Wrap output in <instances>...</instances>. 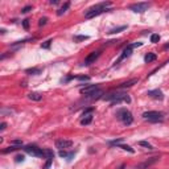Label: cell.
I'll return each mask as SVG.
<instances>
[{
  "mask_svg": "<svg viewBox=\"0 0 169 169\" xmlns=\"http://www.w3.org/2000/svg\"><path fill=\"white\" fill-rule=\"evenodd\" d=\"M77 79H79V81H89L90 78L89 77H75Z\"/></svg>",
  "mask_w": 169,
  "mask_h": 169,
  "instance_id": "obj_33",
  "label": "cell"
},
{
  "mask_svg": "<svg viewBox=\"0 0 169 169\" xmlns=\"http://www.w3.org/2000/svg\"><path fill=\"white\" fill-rule=\"evenodd\" d=\"M28 98H29L31 100H36V102H38V100L42 99V95L41 94H38V93H29L28 94Z\"/></svg>",
  "mask_w": 169,
  "mask_h": 169,
  "instance_id": "obj_15",
  "label": "cell"
},
{
  "mask_svg": "<svg viewBox=\"0 0 169 169\" xmlns=\"http://www.w3.org/2000/svg\"><path fill=\"white\" fill-rule=\"evenodd\" d=\"M100 53L99 52H91L89 55H87L86 58H85V61H83V65L85 66H90L91 63H94L95 61L98 59V57H99Z\"/></svg>",
  "mask_w": 169,
  "mask_h": 169,
  "instance_id": "obj_10",
  "label": "cell"
},
{
  "mask_svg": "<svg viewBox=\"0 0 169 169\" xmlns=\"http://www.w3.org/2000/svg\"><path fill=\"white\" fill-rule=\"evenodd\" d=\"M138 82H139V79L134 78V79H130V81H127V82L120 83V85L118 86V89H126V87H131V86H134V85H136Z\"/></svg>",
  "mask_w": 169,
  "mask_h": 169,
  "instance_id": "obj_14",
  "label": "cell"
},
{
  "mask_svg": "<svg viewBox=\"0 0 169 169\" xmlns=\"http://www.w3.org/2000/svg\"><path fill=\"white\" fill-rule=\"evenodd\" d=\"M143 119L149 123H159L164 120V114L160 111H147L143 114Z\"/></svg>",
  "mask_w": 169,
  "mask_h": 169,
  "instance_id": "obj_3",
  "label": "cell"
},
{
  "mask_svg": "<svg viewBox=\"0 0 169 169\" xmlns=\"http://www.w3.org/2000/svg\"><path fill=\"white\" fill-rule=\"evenodd\" d=\"M93 114H94V108L90 107V108H86L82 114V119H81V124L82 126H87L93 122Z\"/></svg>",
  "mask_w": 169,
  "mask_h": 169,
  "instance_id": "obj_6",
  "label": "cell"
},
{
  "mask_svg": "<svg viewBox=\"0 0 169 169\" xmlns=\"http://www.w3.org/2000/svg\"><path fill=\"white\" fill-rule=\"evenodd\" d=\"M156 58H157V55H156L155 54V53H148V54H147V55H145V57H144V61H145V62H153V61H155V59Z\"/></svg>",
  "mask_w": 169,
  "mask_h": 169,
  "instance_id": "obj_17",
  "label": "cell"
},
{
  "mask_svg": "<svg viewBox=\"0 0 169 169\" xmlns=\"http://www.w3.org/2000/svg\"><path fill=\"white\" fill-rule=\"evenodd\" d=\"M116 118L119 120L126 126H130L132 124V122H134V116L127 108H122V110H118L116 111Z\"/></svg>",
  "mask_w": 169,
  "mask_h": 169,
  "instance_id": "obj_4",
  "label": "cell"
},
{
  "mask_svg": "<svg viewBox=\"0 0 169 169\" xmlns=\"http://www.w3.org/2000/svg\"><path fill=\"white\" fill-rule=\"evenodd\" d=\"M83 40H89V36H75V37H74V41L75 42L83 41Z\"/></svg>",
  "mask_w": 169,
  "mask_h": 169,
  "instance_id": "obj_23",
  "label": "cell"
},
{
  "mask_svg": "<svg viewBox=\"0 0 169 169\" xmlns=\"http://www.w3.org/2000/svg\"><path fill=\"white\" fill-rule=\"evenodd\" d=\"M139 145H142V147H145V148H148V149H153V147H152V145L149 144L148 142H139Z\"/></svg>",
  "mask_w": 169,
  "mask_h": 169,
  "instance_id": "obj_25",
  "label": "cell"
},
{
  "mask_svg": "<svg viewBox=\"0 0 169 169\" xmlns=\"http://www.w3.org/2000/svg\"><path fill=\"white\" fill-rule=\"evenodd\" d=\"M31 9H32V5H27V7H24L21 9V13H28Z\"/></svg>",
  "mask_w": 169,
  "mask_h": 169,
  "instance_id": "obj_26",
  "label": "cell"
},
{
  "mask_svg": "<svg viewBox=\"0 0 169 169\" xmlns=\"http://www.w3.org/2000/svg\"><path fill=\"white\" fill-rule=\"evenodd\" d=\"M57 3H58L57 0H50V4H57Z\"/></svg>",
  "mask_w": 169,
  "mask_h": 169,
  "instance_id": "obj_37",
  "label": "cell"
},
{
  "mask_svg": "<svg viewBox=\"0 0 169 169\" xmlns=\"http://www.w3.org/2000/svg\"><path fill=\"white\" fill-rule=\"evenodd\" d=\"M11 145H23V142L21 140H13V142L11 143Z\"/></svg>",
  "mask_w": 169,
  "mask_h": 169,
  "instance_id": "obj_32",
  "label": "cell"
},
{
  "mask_svg": "<svg viewBox=\"0 0 169 169\" xmlns=\"http://www.w3.org/2000/svg\"><path fill=\"white\" fill-rule=\"evenodd\" d=\"M23 149L31 156H35V157H45L44 149L38 148V147H36V145H27V147H24Z\"/></svg>",
  "mask_w": 169,
  "mask_h": 169,
  "instance_id": "obj_5",
  "label": "cell"
},
{
  "mask_svg": "<svg viewBox=\"0 0 169 169\" xmlns=\"http://www.w3.org/2000/svg\"><path fill=\"white\" fill-rule=\"evenodd\" d=\"M147 95H149L151 98L157 99V100H162V99H164V94H162V91H161V90H159V89L149 90L148 93H147Z\"/></svg>",
  "mask_w": 169,
  "mask_h": 169,
  "instance_id": "obj_12",
  "label": "cell"
},
{
  "mask_svg": "<svg viewBox=\"0 0 169 169\" xmlns=\"http://www.w3.org/2000/svg\"><path fill=\"white\" fill-rule=\"evenodd\" d=\"M5 127H7V124H5V123H1V124H0V130H1V131H4V130H5Z\"/></svg>",
  "mask_w": 169,
  "mask_h": 169,
  "instance_id": "obj_35",
  "label": "cell"
},
{
  "mask_svg": "<svg viewBox=\"0 0 169 169\" xmlns=\"http://www.w3.org/2000/svg\"><path fill=\"white\" fill-rule=\"evenodd\" d=\"M108 7H111V3H110V1H103V3L95 4L94 7L89 8V9L86 11V13H85V17H86V19H93V17H95V16H98V15H100V13H103V12H106Z\"/></svg>",
  "mask_w": 169,
  "mask_h": 169,
  "instance_id": "obj_2",
  "label": "cell"
},
{
  "mask_svg": "<svg viewBox=\"0 0 169 169\" xmlns=\"http://www.w3.org/2000/svg\"><path fill=\"white\" fill-rule=\"evenodd\" d=\"M102 99H103V100H110L112 106H115V104H118V103H120V102L131 103V98H130V95L126 94V93H119V91H114V93L106 94V95H103Z\"/></svg>",
  "mask_w": 169,
  "mask_h": 169,
  "instance_id": "obj_1",
  "label": "cell"
},
{
  "mask_svg": "<svg viewBox=\"0 0 169 169\" xmlns=\"http://www.w3.org/2000/svg\"><path fill=\"white\" fill-rule=\"evenodd\" d=\"M97 90H99V86H98V85H87V86H85V87H81L79 93L83 94L85 97H87V95L93 94L94 91H97Z\"/></svg>",
  "mask_w": 169,
  "mask_h": 169,
  "instance_id": "obj_9",
  "label": "cell"
},
{
  "mask_svg": "<svg viewBox=\"0 0 169 169\" xmlns=\"http://www.w3.org/2000/svg\"><path fill=\"white\" fill-rule=\"evenodd\" d=\"M46 21H48V19H46V17L40 19V23H38V25H40V27H42V25H45V24H46Z\"/></svg>",
  "mask_w": 169,
  "mask_h": 169,
  "instance_id": "obj_29",
  "label": "cell"
},
{
  "mask_svg": "<svg viewBox=\"0 0 169 169\" xmlns=\"http://www.w3.org/2000/svg\"><path fill=\"white\" fill-rule=\"evenodd\" d=\"M52 161H53V159H48V161H46V164H45L44 169H49V166H50V164H52Z\"/></svg>",
  "mask_w": 169,
  "mask_h": 169,
  "instance_id": "obj_31",
  "label": "cell"
},
{
  "mask_svg": "<svg viewBox=\"0 0 169 169\" xmlns=\"http://www.w3.org/2000/svg\"><path fill=\"white\" fill-rule=\"evenodd\" d=\"M149 5H151L149 3H135V4H131V5H130V9L136 12V13H143L144 11L148 9Z\"/></svg>",
  "mask_w": 169,
  "mask_h": 169,
  "instance_id": "obj_7",
  "label": "cell"
},
{
  "mask_svg": "<svg viewBox=\"0 0 169 169\" xmlns=\"http://www.w3.org/2000/svg\"><path fill=\"white\" fill-rule=\"evenodd\" d=\"M15 159H16V162H23V161H24V159H25V157H24V156H23V155H17V156H16V157H15Z\"/></svg>",
  "mask_w": 169,
  "mask_h": 169,
  "instance_id": "obj_28",
  "label": "cell"
},
{
  "mask_svg": "<svg viewBox=\"0 0 169 169\" xmlns=\"http://www.w3.org/2000/svg\"><path fill=\"white\" fill-rule=\"evenodd\" d=\"M55 147L59 149V151H65V149H69L73 147V142L71 140H65V139H59L55 142Z\"/></svg>",
  "mask_w": 169,
  "mask_h": 169,
  "instance_id": "obj_8",
  "label": "cell"
},
{
  "mask_svg": "<svg viewBox=\"0 0 169 169\" xmlns=\"http://www.w3.org/2000/svg\"><path fill=\"white\" fill-rule=\"evenodd\" d=\"M132 49H134V46H132V44L127 45V46H126V48H124V50H123V53H122V55H120V57H119V59H118V61H116V62H115V63H116V65H118V63L120 62V61H123V59H124V58H127V57H130V55L132 54Z\"/></svg>",
  "mask_w": 169,
  "mask_h": 169,
  "instance_id": "obj_11",
  "label": "cell"
},
{
  "mask_svg": "<svg viewBox=\"0 0 169 169\" xmlns=\"http://www.w3.org/2000/svg\"><path fill=\"white\" fill-rule=\"evenodd\" d=\"M142 42H135V44H132V46H134V48H139V46H142Z\"/></svg>",
  "mask_w": 169,
  "mask_h": 169,
  "instance_id": "obj_34",
  "label": "cell"
},
{
  "mask_svg": "<svg viewBox=\"0 0 169 169\" xmlns=\"http://www.w3.org/2000/svg\"><path fill=\"white\" fill-rule=\"evenodd\" d=\"M118 148H122V149H124V151H128V152H131V153H134V148H131L130 145H124V144H118L116 145Z\"/></svg>",
  "mask_w": 169,
  "mask_h": 169,
  "instance_id": "obj_20",
  "label": "cell"
},
{
  "mask_svg": "<svg viewBox=\"0 0 169 169\" xmlns=\"http://www.w3.org/2000/svg\"><path fill=\"white\" fill-rule=\"evenodd\" d=\"M21 148V145H9L8 148L3 149V153H9V152H13V151H17V149Z\"/></svg>",
  "mask_w": 169,
  "mask_h": 169,
  "instance_id": "obj_18",
  "label": "cell"
},
{
  "mask_svg": "<svg viewBox=\"0 0 169 169\" xmlns=\"http://www.w3.org/2000/svg\"><path fill=\"white\" fill-rule=\"evenodd\" d=\"M69 7H70V3H69V1H66V3L63 4L62 7H61V8H59V9H58V12H57V15H58V16H62V15L65 13L66 11L69 9Z\"/></svg>",
  "mask_w": 169,
  "mask_h": 169,
  "instance_id": "obj_16",
  "label": "cell"
},
{
  "mask_svg": "<svg viewBox=\"0 0 169 169\" xmlns=\"http://www.w3.org/2000/svg\"><path fill=\"white\" fill-rule=\"evenodd\" d=\"M159 41H160V36L159 35H152L151 36V42H153V44H157Z\"/></svg>",
  "mask_w": 169,
  "mask_h": 169,
  "instance_id": "obj_24",
  "label": "cell"
},
{
  "mask_svg": "<svg viewBox=\"0 0 169 169\" xmlns=\"http://www.w3.org/2000/svg\"><path fill=\"white\" fill-rule=\"evenodd\" d=\"M45 152V157L46 159H54V153H53L52 149H44Z\"/></svg>",
  "mask_w": 169,
  "mask_h": 169,
  "instance_id": "obj_21",
  "label": "cell"
},
{
  "mask_svg": "<svg viewBox=\"0 0 169 169\" xmlns=\"http://www.w3.org/2000/svg\"><path fill=\"white\" fill-rule=\"evenodd\" d=\"M124 168H126V165H124V164H122V165L119 166V168H116V169H124Z\"/></svg>",
  "mask_w": 169,
  "mask_h": 169,
  "instance_id": "obj_36",
  "label": "cell"
},
{
  "mask_svg": "<svg viewBox=\"0 0 169 169\" xmlns=\"http://www.w3.org/2000/svg\"><path fill=\"white\" fill-rule=\"evenodd\" d=\"M23 27H24L25 29H28V28H29V20H28V19L23 20Z\"/></svg>",
  "mask_w": 169,
  "mask_h": 169,
  "instance_id": "obj_30",
  "label": "cell"
},
{
  "mask_svg": "<svg viewBox=\"0 0 169 169\" xmlns=\"http://www.w3.org/2000/svg\"><path fill=\"white\" fill-rule=\"evenodd\" d=\"M124 29H127V25H123V27H119V28H114V29L108 31L107 33H108V35H115V33H119V32L124 31Z\"/></svg>",
  "mask_w": 169,
  "mask_h": 169,
  "instance_id": "obj_19",
  "label": "cell"
},
{
  "mask_svg": "<svg viewBox=\"0 0 169 169\" xmlns=\"http://www.w3.org/2000/svg\"><path fill=\"white\" fill-rule=\"evenodd\" d=\"M50 42H52V40H48V41L45 42V44L41 45V48L42 49H49V46H50Z\"/></svg>",
  "mask_w": 169,
  "mask_h": 169,
  "instance_id": "obj_27",
  "label": "cell"
},
{
  "mask_svg": "<svg viewBox=\"0 0 169 169\" xmlns=\"http://www.w3.org/2000/svg\"><path fill=\"white\" fill-rule=\"evenodd\" d=\"M157 161H159V157H152V159L142 162V164H138V165H136V169H147L148 166H151L152 164H155V162H157Z\"/></svg>",
  "mask_w": 169,
  "mask_h": 169,
  "instance_id": "obj_13",
  "label": "cell"
},
{
  "mask_svg": "<svg viewBox=\"0 0 169 169\" xmlns=\"http://www.w3.org/2000/svg\"><path fill=\"white\" fill-rule=\"evenodd\" d=\"M25 73H27V74H35V75H36V74H40V73H41V69L33 67V69H28Z\"/></svg>",
  "mask_w": 169,
  "mask_h": 169,
  "instance_id": "obj_22",
  "label": "cell"
}]
</instances>
